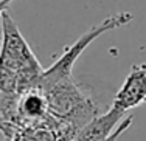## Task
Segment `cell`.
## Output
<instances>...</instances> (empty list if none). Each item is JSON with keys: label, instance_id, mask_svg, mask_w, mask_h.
I'll return each mask as SVG.
<instances>
[{"label": "cell", "instance_id": "obj_1", "mask_svg": "<svg viewBox=\"0 0 146 141\" xmlns=\"http://www.w3.org/2000/svg\"><path fill=\"white\" fill-rule=\"evenodd\" d=\"M0 47V95L16 96L36 87L44 68L8 11L2 14Z\"/></svg>", "mask_w": 146, "mask_h": 141}, {"label": "cell", "instance_id": "obj_2", "mask_svg": "<svg viewBox=\"0 0 146 141\" xmlns=\"http://www.w3.org/2000/svg\"><path fill=\"white\" fill-rule=\"evenodd\" d=\"M134 19V16L131 13H117V14L107 16L104 20L98 23V25H93L90 30H87L78 40H76L73 45H70L67 50L62 53V56L51 65L48 70H44L42 76L39 78L36 87L37 90L45 92L47 88L53 87L54 84L62 81H67V79H72V70L73 65L78 61V57L82 54V51L87 48L90 43L95 39H98L100 36L106 34L107 31H112V30H117L120 26H124Z\"/></svg>", "mask_w": 146, "mask_h": 141}, {"label": "cell", "instance_id": "obj_5", "mask_svg": "<svg viewBox=\"0 0 146 141\" xmlns=\"http://www.w3.org/2000/svg\"><path fill=\"white\" fill-rule=\"evenodd\" d=\"M3 2H9V3H11V2H14V0H0V3H3Z\"/></svg>", "mask_w": 146, "mask_h": 141}, {"label": "cell", "instance_id": "obj_4", "mask_svg": "<svg viewBox=\"0 0 146 141\" xmlns=\"http://www.w3.org/2000/svg\"><path fill=\"white\" fill-rule=\"evenodd\" d=\"M9 5H11V3H9V2H3V3H0V14H2L3 11H6Z\"/></svg>", "mask_w": 146, "mask_h": 141}, {"label": "cell", "instance_id": "obj_3", "mask_svg": "<svg viewBox=\"0 0 146 141\" xmlns=\"http://www.w3.org/2000/svg\"><path fill=\"white\" fill-rule=\"evenodd\" d=\"M146 102V62L137 64L131 68L123 85L117 92L110 109L126 115L132 109Z\"/></svg>", "mask_w": 146, "mask_h": 141}]
</instances>
